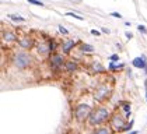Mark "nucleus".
Masks as SVG:
<instances>
[{"mask_svg": "<svg viewBox=\"0 0 147 134\" xmlns=\"http://www.w3.org/2000/svg\"><path fill=\"white\" fill-rule=\"evenodd\" d=\"M107 117H108V111H107L105 108H100V109H97L94 113H91L90 123L91 124H98V123L104 122Z\"/></svg>", "mask_w": 147, "mask_h": 134, "instance_id": "f257e3e1", "label": "nucleus"}, {"mask_svg": "<svg viewBox=\"0 0 147 134\" xmlns=\"http://www.w3.org/2000/svg\"><path fill=\"white\" fill-rule=\"evenodd\" d=\"M66 67H67V70H74V68H76V63L69 62V63H66Z\"/></svg>", "mask_w": 147, "mask_h": 134, "instance_id": "4468645a", "label": "nucleus"}, {"mask_svg": "<svg viewBox=\"0 0 147 134\" xmlns=\"http://www.w3.org/2000/svg\"><path fill=\"white\" fill-rule=\"evenodd\" d=\"M122 67H123V64H122V63H121L119 66H115L113 63H111V64H109V68H112V70H118V68H122Z\"/></svg>", "mask_w": 147, "mask_h": 134, "instance_id": "dca6fc26", "label": "nucleus"}, {"mask_svg": "<svg viewBox=\"0 0 147 134\" xmlns=\"http://www.w3.org/2000/svg\"><path fill=\"white\" fill-rule=\"evenodd\" d=\"M4 38H6L7 41H14V39H16V36H14L11 32H6L4 34Z\"/></svg>", "mask_w": 147, "mask_h": 134, "instance_id": "9b49d317", "label": "nucleus"}, {"mask_svg": "<svg viewBox=\"0 0 147 134\" xmlns=\"http://www.w3.org/2000/svg\"><path fill=\"white\" fill-rule=\"evenodd\" d=\"M51 63H52V66H53V67H59L62 63H63V59H62V56L56 55V56H53V57H52Z\"/></svg>", "mask_w": 147, "mask_h": 134, "instance_id": "39448f33", "label": "nucleus"}, {"mask_svg": "<svg viewBox=\"0 0 147 134\" xmlns=\"http://www.w3.org/2000/svg\"><path fill=\"white\" fill-rule=\"evenodd\" d=\"M20 45L23 46V48H30V45H31V41L28 39V38H24L20 41Z\"/></svg>", "mask_w": 147, "mask_h": 134, "instance_id": "0eeeda50", "label": "nucleus"}, {"mask_svg": "<svg viewBox=\"0 0 147 134\" xmlns=\"http://www.w3.org/2000/svg\"><path fill=\"white\" fill-rule=\"evenodd\" d=\"M118 59H119V57H118V55H112V56H111V60H112V62H116Z\"/></svg>", "mask_w": 147, "mask_h": 134, "instance_id": "412c9836", "label": "nucleus"}, {"mask_svg": "<svg viewBox=\"0 0 147 134\" xmlns=\"http://www.w3.org/2000/svg\"><path fill=\"white\" fill-rule=\"evenodd\" d=\"M133 66L137 67V68H147L146 59H144V56H142V57H136V59H133Z\"/></svg>", "mask_w": 147, "mask_h": 134, "instance_id": "20e7f679", "label": "nucleus"}, {"mask_svg": "<svg viewBox=\"0 0 147 134\" xmlns=\"http://www.w3.org/2000/svg\"><path fill=\"white\" fill-rule=\"evenodd\" d=\"M123 109H125V112H126V115L129 116V113H130V106L126 103V105H123Z\"/></svg>", "mask_w": 147, "mask_h": 134, "instance_id": "a211bd4d", "label": "nucleus"}, {"mask_svg": "<svg viewBox=\"0 0 147 134\" xmlns=\"http://www.w3.org/2000/svg\"><path fill=\"white\" fill-rule=\"evenodd\" d=\"M130 134H137V131H132V133H130Z\"/></svg>", "mask_w": 147, "mask_h": 134, "instance_id": "393cba45", "label": "nucleus"}, {"mask_svg": "<svg viewBox=\"0 0 147 134\" xmlns=\"http://www.w3.org/2000/svg\"><path fill=\"white\" fill-rule=\"evenodd\" d=\"M59 31H60V32H62V34H65V35H66V34H67V29H66V28H63V27H62V25H60V27H59Z\"/></svg>", "mask_w": 147, "mask_h": 134, "instance_id": "6ab92c4d", "label": "nucleus"}, {"mask_svg": "<svg viewBox=\"0 0 147 134\" xmlns=\"http://www.w3.org/2000/svg\"><path fill=\"white\" fill-rule=\"evenodd\" d=\"M10 18H11L13 21H21V22L24 21L23 17H20V15H14V14H11V15H10Z\"/></svg>", "mask_w": 147, "mask_h": 134, "instance_id": "ddd939ff", "label": "nucleus"}, {"mask_svg": "<svg viewBox=\"0 0 147 134\" xmlns=\"http://www.w3.org/2000/svg\"><path fill=\"white\" fill-rule=\"evenodd\" d=\"M94 134H109V130L108 129H98L94 131Z\"/></svg>", "mask_w": 147, "mask_h": 134, "instance_id": "1a4fd4ad", "label": "nucleus"}, {"mask_svg": "<svg viewBox=\"0 0 147 134\" xmlns=\"http://www.w3.org/2000/svg\"><path fill=\"white\" fill-rule=\"evenodd\" d=\"M66 15H69V17H74V18H77V20H80V21L84 20L81 15H77V14H74V13H66Z\"/></svg>", "mask_w": 147, "mask_h": 134, "instance_id": "f8f14e48", "label": "nucleus"}, {"mask_svg": "<svg viewBox=\"0 0 147 134\" xmlns=\"http://www.w3.org/2000/svg\"><path fill=\"white\" fill-rule=\"evenodd\" d=\"M126 36H127V38L130 39V38H132V34H130V32H126Z\"/></svg>", "mask_w": 147, "mask_h": 134, "instance_id": "b1692460", "label": "nucleus"}, {"mask_svg": "<svg viewBox=\"0 0 147 134\" xmlns=\"http://www.w3.org/2000/svg\"><path fill=\"white\" fill-rule=\"evenodd\" d=\"M105 92H107V88H101L95 94V98H97V99H102V96L105 95Z\"/></svg>", "mask_w": 147, "mask_h": 134, "instance_id": "6e6552de", "label": "nucleus"}, {"mask_svg": "<svg viewBox=\"0 0 147 134\" xmlns=\"http://www.w3.org/2000/svg\"><path fill=\"white\" fill-rule=\"evenodd\" d=\"M137 29H139L140 32L147 34V29H146V27H144V25H139V27H137Z\"/></svg>", "mask_w": 147, "mask_h": 134, "instance_id": "f3484780", "label": "nucleus"}, {"mask_svg": "<svg viewBox=\"0 0 147 134\" xmlns=\"http://www.w3.org/2000/svg\"><path fill=\"white\" fill-rule=\"evenodd\" d=\"M88 115H90V106L88 105H80L76 109V117L79 120H84Z\"/></svg>", "mask_w": 147, "mask_h": 134, "instance_id": "7ed1b4c3", "label": "nucleus"}, {"mask_svg": "<svg viewBox=\"0 0 147 134\" xmlns=\"http://www.w3.org/2000/svg\"><path fill=\"white\" fill-rule=\"evenodd\" d=\"M111 15H112V17H116V18H121V17H122L119 13H111Z\"/></svg>", "mask_w": 147, "mask_h": 134, "instance_id": "aec40b11", "label": "nucleus"}, {"mask_svg": "<svg viewBox=\"0 0 147 134\" xmlns=\"http://www.w3.org/2000/svg\"><path fill=\"white\" fill-rule=\"evenodd\" d=\"M27 1H30L31 4H36V6H41V7L44 6V3H42V1H39V0H27Z\"/></svg>", "mask_w": 147, "mask_h": 134, "instance_id": "2eb2a0df", "label": "nucleus"}, {"mask_svg": "<svg viewBox=\"0 0 147 134\" xmlns=\"http://www.w3.org/2000/svg\"><path fill=\"white\" fill-rule=\"evenodd\" d=\"M94 68H95V70H102V68H101V66H97V64L94 66Z\"/></svg>", "mask_w": 147, "mask_h": 134, "instance_id": "5701e85b", "label": "nucleus"}, {"mask_svg": "<svg viewBox=\"0 0 147 134\" xmlns=\"http://www.w3.org/2000/svg\"><path fill=\"white\" fill-rule=\"evenodd\" d=\"M146 99H147V94H146Z\"/></svg>", "mask_w": 147, "mask_h": 134, "instance_id": "a878e982", "label": "nucleus"}, {"mask_svg": "<svg viewBox=\"0 0 147 134\" xmlns=\"http://www.w3.org/2000/svg\"><path fill=\"white\" fill-rule=\"evenodd\" d=\"M81 49H83L84 52H92V50H94V48H92L91 45H83Z\"/></svg>", "mask_w": 147, "mask_h": 134, "instance_id": "9d476101", "label": "nucleus"}, {"mask_svg": "<svg viewBox=\"0 0 147 134\" xmlns=\"http://www.w3.org/2000/svg\"><path fill=\"white\" fill-rule=\"evenodd\" d=\"M91 34H92V35H97V36L100 35V32H98L97 29H91Z\"/></svg>", "mask_w": 147, "mask_h": 134, "instance_id": "4be33fe9", "label": "nucleus"}, {"mask_svg": "<svg viewBox=\"0 0 147 134\" xmlns=\"http://www.w3.org/2000/svg\"><path fill=\"white\" fill-rule=\"evenodd\" d=\"M73 45H74V41H67L66 44H63V52H65V53H69L70 49L73 48Z\"/></svg>", "mask_w": 147, "mask_h": 134, "instance_id": "423d86ee", "label": "nucleus"}, {"mask_svg": "<svg viewBox=\"0 0 147 134\" xmlns=\"http://www.w3.org/2000/svg\"><path fill=\"white\" fill-rule=\"evenodd\" d=\"M14 63L18 68H24V67H27L30 64V56L27 53H18L14 57Z\"/></svg>", "mask_w": 147, "mask_h": 134, "instance_id": "f03ea898", "label": "nucleus"}]
</instances>
